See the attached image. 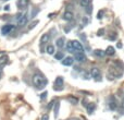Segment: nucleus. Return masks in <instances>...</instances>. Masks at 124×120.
Here are the masks:
<instances>
[{
    "instance_id": "nucleus-3",
    "label": "nucleus",
    "mask_w": 124,
    "mask_h": 120,
    "mask_svg": "<svg viewBox=\"0 0 124 120\" xmlns=\"http://www.w3.org/2000/svg\"><path fill=\"white\" fill-rule=\"evenodd\" d=\"M14 28H15V26L13 25V24H6V25H3L1 27V34L2 35H8V34H10Z\"/></svg>"
},
{
    "instance_id": "nucleus-26",
    "label": "nucleus",
    "mask_w": 124,
    "mask_h": 120,
    "mask_svg": "<svg viewBox=\"0 0 124 120\" xmlns=\"http://www.w3.org/2000/svg\"><path fill=\"white\" fill-rule=\"evenodd\" d=\"M48 119H49V116H48L47 114L43 115V117H41V120H48Z\"/></svg>"
},
{
    "instance_id": "nucleus-5",
    "label": "nucleus",
    "mask_w": 124,
    "mask_h": 120,
    "mask_svg": "<svg viewBox=\"0 0 124 120\" xmlns=\"http://www.w3.org/2000/svg\"><path fill=\"white\" fill-rule=\"evenodd\" d=\"M90 73H92V77H94L96 81L97 80H98V81H101V72L98 68H93L92 71H90Z\"/></svg>"
},
{
    "instance_id": "nucleus-22",
    "label": "nucleus",
    "mask_w": 124,
    "mask_h": 120,
    "mask_svg": "<svg viewBox=\"0 0 124 120\" xmlns=\"http://www.w3.org/2000/svg\"><path fill=\"white\" fill-rule=\"evenodd\" d=\"M68 102H70V103L73 104V105H76V104L78 103V99L73 97V96H70V97H68Z\"/></svg>"
},
{
    "instance_id": "nucleus-12",
    "label": "nucleus",
    "mask_w": 124,
    "mask_h": 120,
    "mask_svg": "<svg viewBox=\"0 0 124 120\" xmlns=\"http://www.w3.org/2000/svg\"><path fill=\"white\" fill-rule=\"evenodd\" d=\"M56 45H57V47H59V48H63L64 46H65V38H64V37H59L56 42Z\"/></svg>"
},
{
    "instance_id": "nucleus-13",
    "label": "nucleus",
    "mask_w": 124,
    "mask_h": 120,
    "mask_svg": "<svg viewBox=\"0 0 124 120\" xmlns=\"http://www.w3.org/2000/svg\"><path fill=\"white\" fill-rule=\"evenodd\" d=\"M50 39V35L48 34V33H46V34H44L43 36L40 37V43L41 44H47L48 42H49Z\"/></svg>"
},
{
    "instance_id": "nucleus-18",
    "label": "nucleus",
    "mask_w": 124,
    "mask_h": 120,
    "mask_svg": "<svg viewBox=\"0 0 124 120\" xmlns=\"http://www.w3.org/2000/svg\"><path fill=\"white\" fill-rule=\"evenodd\" d=\"M66 50H68L69 52H75L74 47H73V44H72V41L68 42V44H66Z\"/></svg>"
},
{
    "instance_id": "nucleus-19",
    "label": "nucleus",
    "mask_w": 124,
    "mask_h": 120,
    "mask_svg": "<svg viewBox=\"0 0 124 120\" xmlns=\"http://www.w3.org/2000/svg\"><path fill=\"white\" fill-rule=\"evenodd\" d=\"M46 51H47L49 55H54V51H56V49H54V45H48L47 48H46Z\"/></svg>"
},
{
    "instance_id": "nucleus-9",
    "label": "nucleus",
    "mask_w": 124,
    "mask_h": 120,
    "mask_svg": "<svg viewBox=\"0 0 124 120\" xmlns=\"http://www.w3.org/2000/svg\"><path fill=\"white\" fill-rule=\"evenodd\" d=\"M109 107H110V109H112V110H114V109H116V108H118V102H116V97H114V96L110 97V99H109Z\"/></svg>"
},
{
    "instance_id": "nucleus-24",
    "label": "nucleus",
    "mask_w": 124,
    "mask_h": 120,
    "mask_svg": "<svg viewBox=\"0 0 124 120\" xmlns=\"http://www.w3.org/2000/svg\"><path fill=\"white\" fill-rule=\"evenodd\" d=\"M102 15H103V11H102V10H100V11L98 12V15H97V17H98V19L100 20L101 17H102Z\"/></svg>"
},
{
    "instance_id": "nucleus-4",
    "label": "nucleus",
    "mask_w": 124,
    "mask_h": 120,
    "mask_svg": "<svg viewBox=\"0 0 124 120\" xmlns=\"http://www.w3.org/2000/svg\"><path fill=\"white\" fill-rule=\"evenodd\" d=\"M73 47H74L75 52H84V46L82 45L81 42L78 41H72Z\"/></svg>"
},
{
    "instance_id": "nucleus-30",
    "label": "nucleus",
    "mask_w": 124,
    "mask_h": 120,
    "mask_svg": "<svg viewBox=\"0 0 124 120\" xmlns=\"http://www.w3.org/2000/svg\"><path fill=\"white\" fill-rule=\"evenodd\" d=\"M9 9H10V6H6V7H4V10H6V11H8Z\"/></svg>"
},
{
    "instance_id": "nucleus-2",
    "label": "nucleus",
    "mask_w": 124,
    "mask_h": 120,
    "mask_svg": "<svg viewBox=\"0 0 124 120\" xmlns=\"http://www.w3.org/2000/svg\"><path fill=\"white\" fill-rule=\"evenodd\" d=\"M63 84H64V82H63V77H58L56 80H54V91H57V92H60V91L63 90Z\"/></svg>"
},
{
    "instance_id": "nucleus-17",
    "label": "nucleus",
    "mask_w": 124,
    "mask_h": 120,
    "mask_svg": "<svg viewBox=\"0 0 124 120\" xmlns=\"http://www.w3.org/2000/svg\"><path fill=\"white\" fill-rule=\"evenodd\" d=\"M90 2H92V0H79V7H82V8H87L90 4Z\"/></svg>"
},
{
    "instance_id": "nucleus-28",
    "label": "nucleus",
    "mask_w": 124,
    "mask_h": 120,
    "mask_svg": "<svg viewBox=\"0 0 124 120\" xmlns=\"http://www.w3.org/2000/svg\"><path fill=\"white\" fill-rule=\"evenodd\" d=\"M36 24H38V21H36V22H33V23H32V25L30 26V28H33L35 25H36Z\"/></svg>"
},
{
    "instance_id": "nucleus-8",
    "label": "nucleus",
    "mask_w": 124,
    "mask_h": 120,
    "mask_svg": "<svg viewBox=\"0 0 124 120\" xmlns=\"http://www.w3.org/2000/svg\"><path fill=\"white\" fill-rule=\"evenodd\" d=\"M61 63L63 64V66L71 67L74 63V58H73V57H65V58H63L61 60Z\"/></svg>"
},
{
    "instance_id": "nucleus-23",
    "label": "nucleus",
    "mask_w": 124,
    "mask_h": 120,
    "mask_svg": "<svg viewBox=\"0 0 124 120\" xmlns=\"http://www.w3.org/2000/svg\"><path fill=\"white\" fill-rule=\"evenodd\" d=\"M54 57H56V59H58V60H62L64 58V55H63V52L62 51H59V52H57V54L54 55Z\"/></svg>"
},
{
    "instance_id": "nucleus-15",
    "label": "nucleus",
    "mask_w": 124,
    "mask_h": 120,
    "mask_svg": "<svg viewBox=\"0 0 124 120\" xmlns=\"http://www.w3.org/2000/svg\"><path fill=\"white\" fill-rule=\"evenodd\" d=\"M95 56L96 57H100V58H102V57L106 56V50H101V49H96L94 51Z\"/></svg>"
},
{
    "instance_id": "nucleus-27",
    "label": "nucleus",
    "mask_w": 124,
    "mask_h": 120,
    "mask_svg": "<svg viewBox=\"0 0 124 120\" xmlns=\"http://www.w3.org/2000/svg\"><path fill=\"white\" fill-rule=\"evenodd\" d=\"M121 111L124 112V98L122 99V104H121Z\"/></svg>"
},
{
    "instance_id": "nucleus-10",
    "label": "nucleus",
    "mask_w": 124,
    "mask_h": 120,
    "mask_svg": "<svg viewBox=\"0 0 124 120\" xmlns=\"http://www.w3.org/2000/svg\"><path fill=\"white\" fill-rule=\"evenodd\" d=\"M74 60L78 62H85L86 61V56L84 52H76L74 56Z\"/></svg>"
},
{
    "instance_id": "nucleus-20",
    "label": "nucleus",
    "mask_w": 124,
    "mask_h": 120,
    "mask_svg": "<svg viewBox=\"0 0 124 120\" xmlns=\"http://www.w3.org/2000/svg\"><path fill=\"white\" fill-rule=\"evenodd\" d=\"M59 108H60V103L59 102H57V103H54V117H58L59 115Z\"/></svg>"
},
{
    "instance_id": "nucleus-1",
    "label": "nucleus",
    "mask_w": 124,
    "mask_h": 120,
    "mask_svg": "<svg viewBox=\"0 0 124 120\" xmlns=\"http://www.w3.org/2000/svg\"><path fill=\"white\" fill-rule=\"evenodd\" d=\"M32 81H33V85H34L35 88H36V90H38V91L44 90V88H45V86L47 85V83H48L46 77H44L40 72L35 73V74L33 75Z\"/></svg>"
},
{
    "instance_id": "nucleus-6",
    "label": "nucleus",
    "mask_w": 124,
    "mask_h": 120,
    "mask_svg": "<svg viewBox=\"0 0 124 120\" xmlns=\"http://www.w3.org/2000/svg\"><path fill=\"white\" fill-rule=\"evenodd\" d=\"M30 4V0H17L16 2V6H17V9L20 10H24L26 9Z\"/></svg>"
},
{
    "instance_id": "nucleus-31",
    "label": "nucleus",
    "mask_w": 124,
    "mask_h": 120,
    "mask_svg": "<svg viewBox=\"0 0 124 120\" xmlns=\"http://www.w3.org/2000/svg\"><path fill=\"white\" fill-rule=\"evenodd\" d=\"M0 77H1V69H0Z\"/></svg>"
},
{
    "instance_id": "nucleus-7",
    "label": "nucleus",
    "mask_w": 124,
    "mask_h": 120,
    "mask_svg": "<svg viewBox=\"0 0 124 120\" xmlns=\"http://www.w3.org/2000/svg\"><path fill=\"white\" fill-rule=\"evenodd\" d=\"M27 21H28V14L27 13H25V14H22V17L17 20V24H19V26L23 27V26L26 25Z\"/></svg>"
},
{
    "instance_id": "nucleus-25",
    "label": "nucleus",
    "mask_w": 124,
    "mask_h": 120,
    "mask_svg": "<svg viewBox=\"0 0 124 120\" xmlns=\"http://www.w3.org/2000/svg\"><path fill=\"white\" fill-rule=\"evenodd\" d=\"M103 32H105V30H103V28H101V30L98 31V33H97V34H98V36H102V35H103Z\"/></svg>"
},
{
    "instance_id": "nucleus-16",
    "label": "nucleus",
    "mask_w": 124,
    "mask_h": 120,
    "mask_svg": "<svg viewBox=\"0 0 124 120\" xmlns=\"http://www.w3.org/2000/svg\"><path fill=\"white\" fill-rule=\"evenodd\" d=\"M114 54H116V49H114V47H112V46H109V47L106 49V55H108V56H113Z\"/></svg>"
},
{
    "instance_id": "nucleus-21",
    "label": "nucleus",
    "mask_w": 124,
    "mask_h": 120,
    "mask_svg": "<svg viewBox=\"0 0 124 120\" xmlns=\"http://www.w3.org/2000/svg\"><path fill=\"white\" fill-rule=\"evenodd\" d=\"M95 108H96L95 104H93V103L88 104V106H87V111L89 112V114H93V112H94V110H95Z\"/></svg>"
},
{
    "instance_id": "nucleus-29",
    "label": "nucleus",
    "mask_w": 124,
    "mask_h": 120,
    "mask_svg": "<svg viewBox=\"0 0 124 120\" xmlns=\"http://www.w3.org/2000/svg\"><path fill=\"white\" fill-rule=\"evenodd\" d=\"M46 96H47V92H45V93H43V94H41V99H44V98H46Z\"/></svg>"
},
{
    "instance_id": "nucleus-14",
    "label": "nucleus",
    "mask_w": 124,
    "mask_h": 120,
    "mask_svg": "<svg viewBox=\"0 0 124 120\" xmlns=\"http://www.w3.org/2000/svg\"><path fill=\"white\" fill-rule=\"evenodd\" d=\"M8 56L7 55H3V56H1L0 57V67H3V66H6L7 63H8Z\"/></svg>"
},
{
    "instance_id": "nucleus-11",
    "label": "nucleus",
    "mask_w": 124,
    "mask_h": 120,
    "mask_svg": "<svg viewBox=\"0 0 124 120\" xmlns=\"http://www.w3.org/2000/svg\"><path fill=\"white\" fill-rule=\"evenodd\" d=\"M63 20H65V21H72L73 17H74V14H73V12H71V11H65V12L63 13Z\"/></svg>"
}]
</instances>
